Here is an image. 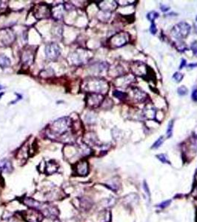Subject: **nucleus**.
Listing matches in <instances>:
<instances>
[{
    "instance_id": "f257e3e1",
    "label": "nucleus",
    "mask_w": 197,
    "mask_h": 222,
    "mask_svg": "<svg viewBox=\"0 0 197 222\" xmlns=\"http://www.w3.org/2000/svg\"><path fill=\"white\" fill-rule=\"evenodd\" d=\"M73 127V122L71 118L62 117L54 121L47 128V133L52 135L53 139L62 137L67 134Z\"/></svg>"
},
{
    "instance_id": "f03ea898",
    "label": "nucleus",
    "mask_w": 197,
    "mask_h": 222,
    "mask_svg": "<svg viewBox=\"0 0 197 222\" xmlns=\"http://www.w3.org/2000/svg\"><path fill=\"white\" fill-rule=\"evenodd\" d=\"M81 89L88 93H107L109 90V85L105 79L98 78H89L83 82Z\"/></svg>"
},
{
    "instance_id": "7ed1b4c3",
    "label": "nucleus",
    "mask_w": 197,
    "mask_h": 222,
    "mask_svg": "<svg viewBox=\"0 0 197 222\" xmlns=\"http://www.w3.org/2000/svg\"><path fill=\"white\" fill-rule=\"evenodd\" d=\"M130 40V35L125 32H121L115 34L108 40V44L112 48L122 47Z\"/></svg>"
},
{
    "instance_id": "20e7f679",
    "label": "nucleus",
    "mask_w": 197,
    "mask_h": 222,
    "mask_svg": "<svg viewBox=\"0 0 197 222\" xmlns=\"http://www.w3.org/2000/svg\"><path fill=\"white\" fill-rule=\"evenodd\" d=\"M191 31V26L187 22H181L176 24L171 30V34L175 38L182 39L187 37Z\"/></svg>"
},
{
    "instance_id": "39448f33",
    "label": "nucleus",
    "mask_w": 197,
    "mask_h": 222,
    "mask_svg": "<svg viewBox=\"0 0 197 222\" xmlns=\"http://www.w3.org/2000/svg\"><path fill=\"white\" fill-rule=\"evenodd\" d=\"M22 216L26 222H42L44 219L43 214L39 210L33 208L22 212Z\"/></svg>"
},
{
    "instance_id": "423d86ee",
    "label": "nucleus",
    "mask_w": 197,
    "mask_h": 222,
    "mask_svg": "<svg viewBox=\"0 0 197 222\" xmlns=\"http://www.w3.org/2000/svg\"><path fill=\"white\" fill-rule=\"evenodd\" d=\"M104 96L98 93H88L86 95V103L89 107L96 108L102 104Z\"/></svg>"
},
{
    "instance_id": "0eeeda50",
    "label": "nucleus",
    "mask_w": 197,
    "mask_h": 222,
    "mask_svg": "<svg viewBox=\"0 0 197 222\" xmlns=\"http://www.w3.org/2000/svg\"><path fill=\"white\" fill-rule=\"evenodd\" d=\"M61 48L56 43H50L45 47V55L47 59L50 60H55L60 56Z\"/></svg>"
},
{
    "instance_id": "6e6552de",
    "label": "nucleus",
    "mask_w": 197,
    "mask_h": 222,
    "mask_svg": "<svg viewBox=\"0 0 197 222\" xmlns=\"http://www.w3.org/2000/svg\"><path fill=\"white\" fill-rule=\"evenodd\" d=\"M91 56L88 51L85 50H76L75 53L71 55V60L76 64H81L89 60Z\"/></svg>"
},
{
    "instance_id": "1a4fd4ad",
    "label": "nucleus",
    "mask_w": 197,
    "mask_h": 222,
    "mask_svg": "<svg viewBox=\"0 0 197 222\" xmlns=\"http://www.w3.org/2000/svg\"><path fill=\"white\" fill-rule=\"evenodd\" d=\"M50 14H51V10L49 8L47 5L41 3V4L37 5L36 6L34 10V16L38 19L48 18Z\"/></svg>"
},
{
    "instance_id": "9d476101",
    "label": "nucleus",
    "mask_w": 197,
    "mask_h": 222,
    "mask_svg": "<svg viewBox=\"0 0 197 222\" xmlns=\"http://www.w3.org/2000/svg\"><path fill=\"white\" fill-rule=\"evenodd\" d=\"M76 173L80 176H85L89 172V165L86 160H81L76 164Z\"/></svg>"
},
{
    "instance_id": "9b49d317",
    "label": "nucleus",
    "mask_w": 197,
    "mask_h": 222,
    "mask_svg": "<svg viewBox=\"0 0 197 222\" xmlns=\"http://www.w3.org/2000/svg\"><path fill=\"white\" fill-rule=\"evenodd\" d=\"M15 36L11 30H5L0 32V42L5 45L12 43L14 41Z\"/></svg>"
},
{
    "instance_id": "f8f14e48",
    "label": "nucleus",
    "mask_w": 197,
    "mask_h": 222,
    "mask_svg": "<svg viewBox=\"0 0 197 222\" xmlns=\"http://www.w3.org/2000/svg\"><path fill=\"white\" fill-rule=\"evenodd\" d=\"M34 57L35 55L33 50L26 49L23 51L22 55V61L24 64L30 66L34 61Z\"/></svg>"
},
{
    "instance_id": "ddd939ff",
    "label": "nucleus",
    "mask_w": 197,
    "mask_h": 222,
    "mask_svg": "<svg viewBox=\"0 0 197 222\" xmlns=\"http://www.w3.org/2000/svg\"><path fill=\"white\" fill-rule=\"evenodd\" d=\"M59 169V165L55 161H49L47 162L46 165H45V173L47 175H52V174L55 173L57 172Z\"/></svg>"
},
{
    "instance_id": "4468645a",
    "label": "nucleus",
    "mask_w": 197,
    "mask_h": 222,
    "mask_svg": "<svg viewBox=\"0 0 197 222\" xmlns=\"http://www.w3.org/2000/svg\"><path fill=\"white\" fill-rule=\"evenodd\" d=\"M133 95L134 99L138 102H145L147 99V95L146 94L144 91L141 90L139 88H133Z\"/></svg>"
},
{
    "instance_id": "2eb2a0df",
    "label": "nucleus",
    "mask_w": 197,
    "mask_h": 222,
    "mask_svg": "<svg viewBox=\"0 0 197 222\" xmlns=\"http://www.w3.org/2000/svg\"><path fill=\"white\" fill-rule=\"evenodd\" d=\"M143 113L147 119H154L156 118V110L152 105H148L145 106L143 110Z\"/></svg>"
},
{
    "instance_id": "dca6fc26",
    "label": "nucleus",
    "mask_w": 197,
    "mask_h": 222,
    "mask_svg": "<svg viewBox=\"0 0 197 222\" xmlns=\"http://www.w3.org/2000/svg\"><path fill=\"white\" fill-rule=\"evenodd\" d=\"M0 167H1L2 171L5 173H10L13 170V166L11 162L8 159H3L0 162Z\"/></svg>"
},
{
    "instance_id": "f3484780",
    "label": "nucleus",
    "mask_w": 197,
    "mask_h": 222,
    "mask_svg": "<svg viewBox=\"0 0 197 222\" xmlns=\"http://www.w3.org/2000/svg\"><path fill=\"white\" fill-rule=\"evenodd\" d=\"M116 7V5L115 2H102L99 5V8H101V10L105 11H113V10H115Z\"/></svg>"
},
{
    "instance_id": "a211bd4d",
    "label": "nucleus",
    "mask_w": 197,
    "mask_h": 222,
    "mask_svg": "<svg viewBox=\"0 0 197 222\" xmlns=\"http://www.w3.org/2000/svg\"><path fill=\"white\" fill-rule=\"evenodd\" d=\"M62 7H63V5H57L51 11L53 16L57 19H60L63 16V15H62V9H64V8H62Z\"/></svg>"
},
{
    "instance_id": "6ab92c4d",
    "label": "nucleus",
    "mask_w": 197,
    "mask_h": 222,
    "mask_svg": "<svg viewBox=\"0 0 197 222\" xmlns=\"http://www.w3.org/2000/svg\"><path fill=\"white\" fill-rule=\"evenodd\" d=\"M10 65H11V59L4 54H0V67L2 68H5Z\"/></svg>"
},
{
    "instance_id": "aec40b11",
    "label": "nucleus",
    "mask_w": 197,
    "mask_h": 222,
    "mask_svg": "<svg viewBox=\"0 0 197 222\" xmlns=\"http://www.w3.org/2000/svg\"><path fill=\"white\" fill-rule=\"evenodd\" d=\"M113 96H115L116 98L119 99L120 100H123L125 99L127 97V94L125 93H123L122 91H119V90H114L113 93Z\"/></svg>"
},
{
    "instance_id": "412c9836",
    "label": "nucleus",
    "mask_w": 197,
    "mask_h": 222,
    "mask_svg": "<svg viewBox=\"0 0 197 222\" xmlns=\"http://www.w3.org/2000/svg\"><path fill=\"white\" fill-rule=\"evenodd\" d=\"M173 129H174V121L171 120L168 124L167 128V137L171 138L173 135Z\"/></svg>"
},
{
    "instance_id": "4be33fe9",
    "label": "nucleus",
    "mask_w": 197,
    "mask_h": 222,
    "mask_svg": "<svg viewBox=\"0 0 197 222\" xmlns=\"http://www.w3.org/2000/svg\"><path fill=\"white\" fill-rule=\"evenodd\" d=\"M163 142H164V137H163V136H160V137L154 142V144H153L151 148H152V149H157V148H159V147L162 144Z\"/></svg>"
},
{
    "instance_id": "5701e85b",
    "label": "nucleus",
    "mask_w": 197,
    "mask_h": 222,
    "mask_svg": "<svg viewBox=\"0 0 197 222\" xmlns=\"http://www.w3.org/2000/svg\"><path fill=\"white\" fill-rule=\"evenodd\" d=\"M158 17H159V13L155 11H151L150 13H147V19L150 20V22H154L156 19L158 18Z\"/></svg>"
},
{
    "instance_id": "b1692460",
    "label": "nucleus",
    "mask_w": 197,
    "mask_h": 222,
    "mask_svg": "<svg viewBox=\"0 0 197 222\" xmlns=\"http://www.w3.org/2000/svg\"><path fill=\"white\" fill-rule=\"evenodd\" d=\"M188 88H186L185 86H181L179 87V88H178V94H179V95H185L188 94Z\"/></svg>"
},
{
    "instance_id": "393cba45",
    "label": "nucleus",
    "mask_w": 197,
    "mask_h": 222,
    "mask_svg": "<svg viewBox=\"0 0 197 222\" xmlns=\"http://www.w3.org/2000/svg\"><path fill=\"white\" fill-rule=\"evenodd\" d=\"M157 157L158 159H159L160 161H162V163L170 164V161H168L167 155H166L165 154H163V153H162V154H159V155H157Z\"/></svg>"
},
{
    "instance_id": "a878e982",
    "label": "nucleus",
    "mask_w": 197,
    "mask_h": 222,
    "mask_svg": "<svg viewBox=\"0 0 197 222\" xmlns=\"http://www.w3.org/2000/svg\"><path fill=\"white\" fill-rule=\"evenodd\" d=\"M173 78H174V79L176 80V82H181V80H182V78H183V74H181V73L176 72L174 74V76H173Z\"/></svg>"
},
{
    "instance_id": "bb28decb",
    "label": "nucleus",
    "mask_w": 197,
    "mask_h": 222,
    "mask_svg": "<svg viewBox=\"0 0 197 222\" xmlns=\"http://www.w3.org/2000/svg\"><path fill=\"white\" fill-rule=\"evenodd\" d=\"M171 204V200H168V201H165L164 202L160 203L159 204H158L157 206L160 209H164V208L167 207L168 206H169V204Z\"/></svg>"
},
{
    "instance_id": "cd10ccee",
    "label": "nucleus",
    "mask_w": 197,
    "mask_h": 222,
    "mask_svg": "<svg viewBox=\"0 0 197 222\" xmlns=\"http://www.w3.org/2000/svg\"><path fill=\"white\" fill-rule=\"evenodd\" d=\"M150 31L152 34H155L156 33H157V26H156V25L154 23V22H152V24H151V25L150 27Z\"/></svg>"
},
{
    "instance_id": "c85d7f7f",
    "label": "nucleus",
    "mask_w": 197,
    "mask_h": 222,
    "mask_svg": "<svg viewBox=\"0 0 197 222\" xmlns=\"http://www.w3.org/2000/svg\"><path fill=\"white\" fill-rule=\"evenodd\" d=\"M143 189L145 191L146 194H147V196H150V190H149L148 186H147V184L146 183V182H144L143 183Z\"/></svg>"
},
{
    "instance_id": "c756f323",
    "label": "nucleus",
    "mask_w": 197,
    "mask_h": 222,
    "mask_svg": "<svg viewBox=\"0 0 197 222\" xmlns=\"http://www.w3.org/2000/svg\"><path fill=\"white\" fill-rule=\"evenodd\" d=\"M191 96H192V99H193V100L195 101V102H196L197 101V89H195V90H193Z\"/></svg>"
},
{
    "instance_id": "7c9ffc66",
    "label": "nucleus",
    "mask_w": 197,
    "mask_h": 222,
    "mask_svg": "<svg viewBox=\"0 0 197 222\" xmlns=\"http://www.w3.org/2000/svg\"><path fill=\"white\" fill-rule=\"evenodd\" d=\"M191 48L192 50H193V53H194L195 54H197V42H195V43L192 44Z\"/></svg>"
},
{
    "instance_id": "2f4dec72",
    "label": "nucleus",
    "mask_w": 197,
    "mask_h": 222,
    "mask_svg": "<svg viewBox=\"0 0 197 222\" xmlns=\"http://www.w3.org/2000/svg\"><path fill=\"white\" fill-rule=\"evenodd\" d=\"M47 222H60L57 218H47Z\"/></svg>"
},
{
    "instance_id": "473e14b6",
    "label": "nucleus",
    "mask_w": 197,
    "mask_h": 222,
    "mask_svg": "<svg viewBox=\"0 0 197 222\" xmlns=\"http://www.w3.org/2000/svg\"><path fill=\"white\" fill-rule=\"evenodd\" d=\"M161 10H162V11H164V12L168 11V10H169V7L165 6V5H161Z\"/></svg>"
},
{
    "instance_id": "72a5a7b5",
    "label": "nucleus",
    "mask_w": 197,
    "mask_h": 222,
    "mask_svg": "<svg viewBox=\"0 0 197 222\" xmlns=\"http://www.w3.org/2000/svg\"><path fill=\"white\" fill-rule=\"evenodd\" d=\"M185 65H186V60L185 59H182V60H181V65H180V67H179V69H182L183 67L185 66Z\"/></svg>"
},
{
    "instance_id": "f704fd0d",
    "label": "nucleus",
    "mask_w": 197,
    "mask_h": 222,
    "mask_svg": "<svg viewBox=\"0 0 197 222\" xmlns=\"http://www.w3.org/2000/svg\"><path fill=\"white\" fill-rule=\"evenodd\" d=\"M188 66H189L190 67V68H193V67H196V66H197V64H189V65H188Z\"/></svg>"
},
{
    "instance_id": "c9c22d12",
    "label": "nucleus",
    "mask_w": 197,
    "mask_h": 222,
    "mask_svg": "<svg viewBox=\"0 0 197 222\" xmlns=\"http://www.w3.org/2000/svg\"><path fill=\"white\" fill-rule=\"evenodd\" d=\"M1 172H2V169H1V167H0V175H1Z\"/></svg>"
},
{
    "instance_id": "e433bc0d",
    "label": "nucleus",
    "mask_w": 197,
    "mask_h": 222,
    "mask_svg": "<svg viewBox=\"0 0 197 222\" xmlns=\"http://www.w3.org/2000/svg\"><path fill=\"white\" fill-rule=\"evenodd\" d=\"M2 88H2V86H1V85H0V90H2Z\"/></svg>"
},
{
    "instance_id": "4c0bfd02",
    "label": "nucleus",
    "mask_w": 197,
    "mask_h": 222,
    "mask_svg": "<svg viewBox=\"0 0 197 222\" xmlns=\"http://www.w3.org/2000/svg\"><path fill=\"white\" fill-rule=\"evenodd\" d=\"M0 4H1V2H0Z\"/></svg>"
},
{
    "instance_id": "58836bf2",
    "label": "nucleus",
    "mask_w": 197,
    "mask_h": 222,
    "mask_svg": "<svg viewBox=\"0 0 197 222\" xmlns=\"http://www.w3.org/2000/svg\"><path fill=\"white\" fill-rule=\"evenodd\" d=\"M196 20H197V17H196Z\"/></svg>"
},
{
    "instance_id": "ea45409f",
    "label": "nucleus",
    "mask_w": 197,
    "mask_h": 222,
    "mask_svg": "<svg viewBox=\"0 0 197 222\" xmlns=\"http://www.w3.org/2000/svg\"><path fill=\"white\" fill-rule=\"evenodd\" d=\"M196 176H197V174H196Z\"/></svg>"
}]
</instances>
